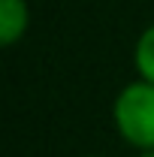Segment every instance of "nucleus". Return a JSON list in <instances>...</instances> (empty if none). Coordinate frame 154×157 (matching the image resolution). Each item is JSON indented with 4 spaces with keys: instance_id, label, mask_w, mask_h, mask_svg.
I'll list each match as a JSON object with an SVG mask.
<instances>
[{
    "instance_id": "4",
    "label": "nucleus",
    "mask_w": 154,
    "mask_h": 157,
    "mask_svg": "<svg viewBox=\"0 0 154 157\" xmlns=\"http://www.w3.org/2000/svg\"><path fill=\"white\" fill-rule=\"evenodd\" d=\"M136 157H154V148H148V151H136Z\"/></svg>"
},
{
    "instance_id": "3",
    "label": "nucleus",
    "mask_w": 154,
    "mask_h": 157,
    "mask_svg": "<svg viewBox=\"0 0 154 157\" xmlns=\"http://www.w3.org/2000/svg\"><path fill=\"white\" fill-rule=\"evenodd\" d=\"M133 70L139 78L154 82V21L139 30V36L133 42Z\"/></svg>"
},
{
    "instance_id": "5",
    "label": "nucleus",
    "mask_w": 154,
    "mask_h": 157,
    "mask_svg": "<svg viewBox=\"0 0 154 157\" xmlns=\"http://www.w3.org/2000/svg\"><path fill=\"white\" fill-rule=\"evenodd\" d=\"M79 157H97V154H79Z\"/></svg>"
},
{
    "instance_id": "1",
    "label": "nucleus",
    "mask_w": 154,
    "mask_h": 157,
    "mask_svg": "<svg viewBox=\"0 0 154 157\" xmlns=\"http://www.w3.org/2000/svg\"><path fill=\"white\" fill-rule=\"evenodd\" d=\"M112 127L133 151L154 148V82L136 76L112 100Z\"/></svg>"
},
{
    "instance_id": "2",
    "label": "nucleus",
    "mask_w": 154,
    "mask_h": 157,
    "mask_svg": "<svg viewBox=\"0 0 154 157\" xmlns=\"http://www.w3.org/2000/svg\"><path fill=\"white\" fill-rule=\"evenodd\" d=\"M30 30V6L27 0H0V45L12 48Z\"/></svg>"
}]
</instances>
